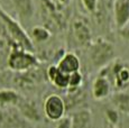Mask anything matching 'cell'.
Returning a JSON list of instances; mask_svg holds the SVG:
<instances>
[{"instance_id":"5","label":"cell","mask_w":129,"mask_h":128,"mask_svg":"<svg viewBox=\"0 0 129 128\" xmlns=\"http://www.w3.org/2000/svg\"><path fill=\"white\" fill-rule=\"evenodd\" d=\"M113 15L118 29L129 25V0H116L113 5Z\"/></svg>"},{"instance_id":"6","label":"cell","mask_w":129,"mask_h":128,"mask_svg":"<svg viewBox=\"0 0 129 128\" xmlns=\"http://www.w3.org/2000/svg\"><path fill=\"white\" fill-rule=\"evenodd\" d=\"M18 108V111L25 119H27L28 121L31 122H37L41 120V115L36 107V103L30 101L28 99H23L21 98L20 101L18 102V105L16 106Z\"/></svg>"},{"instance_id":"7","label":"cell","mask_w":129,"mask_h":128,"mask_svg":"<svg viewBox=\"0 0 129 128\" xmlns=\"http://www.w3.org/2000/svg\"><path fill=\"white\" fill-rule=\"evenodd\" d=\"M47 77L51 80V82L59 89L70 88V74L62 72L57 68V65L49 66L47 70Z\"/></svg>"},{"instance_id":"10","label":"cell","mask_w":129,"mask_h":128,"mask_svg":"<svg viewBox=\"0 0 129 128\" xmlns=\"http://www.w3.org/2000/svg\"><path fill=\"white\" fill-rule=\"evenodd\" d=\"M110 93V83L105 77H99L94 80L92 84V94L95 99L101 100L108 97Z\"/></svg>"},{"instance_id":"20","label":"cell","mask_w":129,"mask_h":128,"mask_svg":"<svg viewBox=\"0 0 129 128\" xmlns=\"http://www.w3.org/2000/svg\"><path fill=\"white\" fill-rule=\"evenodd\" d=\"M5 120H6V118H5V114H4V111L1 110V108H0V128H2V126H4Z\"/></svg>"},{"instance_id":"18","label":"cell","mask_w":129,"mask_h":128,"mask_svg":"<svg viewBox=\"0 0 129 128\" xmlns=\"http://www.w3.org/2000/svg\"><path fill=\"white\" fill-rule=\"evenodd\" d=\"M56 128H72V120L71 117H63L61 120L57 121Z\"/></svg>"},{"instance_id":"11","label":"cell","mask_w":129,"mask_h":128,"mask_svg":"<svg viewBox=\"0 0 129 128\" xmlns=\"http://www.w3.org/2000/svg\"><path fill=\"white\" fill-rule=\"evenodd\" d=\"M73 34L76 41L81 45H86L91 41V31L90 28L81 20H78L73 24Z\"/></svg>"},{"instance_id":"17","label":"cell","mask_w":129,"mask_h":128,"mask_svg":"<svg viewBox=\"0 0 129 128\" xmlns=\"http://www.w3.org/2000/svg\"><path fill=\"white\" fill-rule=\"evenodd\" d=\"M83 7L89 13H94L98 7V0H81Z\"/></svg>"},{"instance_id":"9","label":"cell","mask_w":129,"mask_h":128,"mask_svg":"<svg viewBox=\"0 0 129 128\" xmlns=\"http://www.w3.org/2000/svg\"><path fill=\"white\" fill-rule=\"evenodd\" d=\"M17 13L23 20H30L35 13L34 0H12Z\"/></svg>"},{"instance_id":"15","label":"cell","mask_w":129,"mask_h":128,"mask_svg":"<svg viewBox=\"0 0 129 128\" xmlns=\"http://www.w3.org/2000/svg\"><path fill=\"white\" fill-rule=\"evenodd\" d=\"M116 80L118 84H126L127 82H129V69L123 68V66L119 68L116 72Z\"/></svg>"},{"instance_id":"1","label":"cell","mask_w":129,"mask_h":128,"mask_svg":"<svg viewBox=\"0 0 129 128\" xmlns=\"http://www.w3.org/2000/svg\"><path fill=\"white\" fill-rule=\"evenodd\" d=\"M0 19L4 21V24L6 25L7 29H8L9 35L12 37L15 42L20 46L21 48L33 52L34 51V44L31 42L30 37L27 35V33L24 30V28L20 26V24L17 23L12 17H10L4 9L0 7Z\"/></svg>"},{"instance_id":"4","label":"cell","mask_w":129,"mask_h":128,"mask_svg":"<svg viewBox=\"0 0 129 128\" xmlns=\"http://www.w3.org/2000/svg\"><path fill=\"white\" fill-rule=\"evenodd\" d=\"M44 114L52 121H58L65 117L66 105L58 94H49L44 101Z\"/></svg>"},{"instance_id":"16","label":"cell","mask_w":129,"mask_h":128,"mask_svg":"<svg viewBox=\"0 0 129 128\" xmlns=\"http://www.w3.org/2000/svg\"><path fill=\"white\" fill-rule=\"evenodd\" d=\"M82 80H83V77H82V74L80 73V71L70 74V88L76 89V88L82 83Z\"/></svg>"},{"instance_id":"13","label":"cell","mask_w":129,"mask_h":128,"mask_svg":"<svg viewBox=\"0 0 129 128\" xmlns=\"http://www.w3.org/2000/svg\"><path fill=\"white\" fill-rule=\"evenodd\" d=\"M21 97L11 89H2L0 90V107L4 106H17L20 101Z\"/></svg>"},{"instance_id":"14","label":"cell","mask_w":129,"mask_h":128,"mask_svg":"<svg viewBox=\"0 0 129 128\" xmlns=\"http://www.w3.org/2000/svg\"><path fill=\"white\" fill-rule=\"evenodd\" d=\"M33 37L37 42H45L51 37V33L44 27L37 26L35 28H33Z\"/></svg>"},{"instance_id":"2","label":"cell","mask_w":129,"mask_h":128,"mask_svg":"<svg viewBox=\"0 0 129 128\" xmlns=\"http://www.w3.org/2000/svg\"><path fill=\"white\" fill-rule=\"evenodd\" d=\"M113 57H115V47L111 43L103 39H99L92 44L90 48V60L94 68H103Z\"/></svg>"},{"instance_id":"3","label":"cell","mask_w":129,"mask_h":128,"mask_svg":"<svg viewBox=\"0 0 129 128\" xmlns=\"http://www.w3.org/2000/svg\"><path fill=\"white\" fill-rule=\"evenodd\" d=\"M8 66L12 71L23 72L37 65V58L31 52H28L24 48H15L10 52L8 56Z\"/></svg>"},{"instance_id":"12","label":"cell","mask_w":129,"mask_h":128,"mask_svg":"<svg viewBox=\"0 0 129 128\" xmlns=\"http://www.w3.org/2000/svg\"><path fill=\"white\" fill-rule=\"evenodd\" d=\"M72 128H89L91 124V112L86 109H81L71 116Z\"/></svg>"},{"instance_id":"19","label":"cell","mask_w":129,"mask_h":128,"mask_svg":"<svg viewBox=\"0 0 129 128\" xmlns=\"http://www.w3.org/2000/svg\"><path fill=\"white\" fill-rule=\"evenodd\" d=\"M119 34H120V36L123 39H126V41L129 42V25H127L126 27H123V28H121V29H119Z\"/></svg>"},{"instance_id":"8","label":"cell","mask_w":129,"mask_h":128,"mask_svg":"<svg viewBox=\"0 0 129 128\" xmlns=\"http://www.w3.org/2000/svg\"><path fill=\"white\" fill-rule=\"evenodd\" d=\"M80 60L74 53H66L57 63V68L66 74H72L80 71Z\"/></svg>"}]
</instances>
